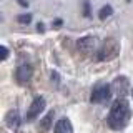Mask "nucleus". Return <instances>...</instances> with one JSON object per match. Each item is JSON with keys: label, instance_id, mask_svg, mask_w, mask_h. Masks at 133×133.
<instances>
[{"label": "nucleus", "instance_id": "nucleus-3", "mask_svg": "<svg viewBox=\"0 0 133 133\" xmlns=\"http://www.w3.org/2000/svg\"><path fill=\"white\" fill-rule=\"evenodd\" d=\"M43 110H45V98L37 97V98L30 103V107H28V110H27V115H25L27 122H30V120L37 118V116H38Z\"/></svg>", "mask_w": 133, "mask_h": 133}, {"label": "nucleus", "instance_id": "nucleus-16", "mask_svg": "<svg viewBox=\"0 0 133 133\" xmlns=\"http://www.w3.org/2000/svg\"><path fill=\"white\" fill-rule=\"evenodd\" d=\"M18 3H20L22 7H27V5H28V2H27V0H18Z\"/></svg>", "mask_w": 133, "mask_h": 133}, {"label": "nucleus", "instance_id": "nucleus-11", "mask_svg": "<svg viewBox=\"0 0 133 133\" xmlns=\"http://www.w3.org/2000/svg\"><path fill=\"white\" fill-rule=\"evenodd\" d=\"M111 14H113V8H111V5H105V7L100 8L98 17H100V20H105V18H108Z\"/></svg>", "mask_w": 133, "mask_h": 133}, {"label": "nucleus", "instance_id": "nucleus-5", "mask_svg": "<svg viewBox=\"0 0 133 133\" xmlns=\"http://www.w3.org/2000/svg\"><path fill=\"white\" fill-rule=\"evenodd\" d=\"M110 95H111V87L98 85L97 88H93V91H91L90 100H91V103H102V102L110 98Z\"/></svg>", "mask_w": 133, "mask_h": 133}, {"label": "nucleus", "instance_id": "nucleus-10", "mask_svg": "<svg viewBox=\"0 0 133 133\" xmlns=\"http://www.w3.org/2000/svg\"><path fill=\"white\" fill-rule=\"evenodd\" d=\"M53 115H55L53 111H48V113H47V115L43 116V118L40 120V125H38V130H40V131H47L48 128L52 127V122H53Z\"/></svg>", "mask_w": 133, "mask_h": 133}, {"label": "nucleus", "instance_id": "nucleus-14", "mask_svg": "<svg viewBox=\"0 0 133 133\" xmlns=\"http://www.w3.org/2000/svg\"><path fill=\"white\" fill-rule=\"evenodd\" d=\"M83 15L90 17V3L88 2H83Z\"/></svg>", "mask_w": 133, "mask_h": 133}, {"label": "nucleus", "instance_id": "nucleus-9", "mask_svg": "<svg viewBox=\"0 0 133 133\" xmlns=\"http://www.w3.org/2000/svg\"><path fill=\"white\" fill-rule=\"evenodd\" d=\"M5 122H7V127L8 128H17L20 125V115H18V111L17 110H10L7 113V116H5Z\"/></svg>", "mask_w": 133, "mask_h": 133}, {"label": "nucleus", "instance_id": "nucleus-12", "mask_svg": "<svg viewBox=\"0 0 133 133\" xmlns=\"http://www.w3.org/2000/svg\"><path fill=\"white\" fill-rule=\"evenodd\" d=\"M17 20H18L20 23H28L32 20V15L30 14H22V15H18V18H17Z\"/></svg>", "mask_w": 133, "mask_h": 133}, {"label": "nucleus", "instance_id": "nucleus-2", "mask_svg": "<svg viewBox=\"0 0 133 133\" xmlns=\"http://www.w3.org/2000/svg\"><path fill=\"white\" fill-rule=\"evenodd\" d=\"M118 53H120V43L115 38H107L103 42V45L100 47L97 57H98V60H102V62H105V60L108 62V60L116 58Z\"/></svg>", "mask_w": 133, "mask_h": 133}, {"label": "nucleus", "instance_id": "nucleus-17", "mask_svg": "<svg viewBox=\"0 0 133 133\" xmlns=\"http://www.w3.org/2000/svg\"><path fill=\"white\" fill-rule=\"evenodd\" d=\"M60 25H62V20L57 18V20H55V27H60Z\"/></svg>", "mask_w": 133, "mask_h": 133}, {"label": "nucleus", "instance_id": "nucleus-8", "mask_svg": "<svg viewBox=\"0 0 133 133\" xmlns=\"http://www.w3.org/2000/svg\"><path fill=\"white\" fill-rule=\"evenodd\" d=\"M55 133H73V127H72V122H70L66 116L60 118L55 125Z\"/></svg>", "mask_w": 133, "mask_h": 133}, {"label": "nucleus", "instance_id": "nucleus-4", "mask_svg": "<svg viewBox=\"0 0 133 133\" xmlns=\"http://www.w3.org/2000/svg\"><path fill=\"white\" fill-rule=\"evenodd\" d=\"M33 75V66L30 63H20L17 66V72H15V77H17V82L20 85H25L27 82H30Z\"/></svg>", "mask_w": 133, "mask_h": 133}, {"label": "nucleus", "instance_id": "nucleus-19", "mask_svg": "<svg viewBox=\"0 0 133 133\" xmlns=\"http://www.w3.org/2000/svg\"><path fill=\"white\" fill-rule=\"evenodd\" d=\"M127 2H131V0H127Z\"/></svg>", "mask_w": 133, "mask_h": 133}, {"label": "nucleus", "instance_id": "nucleus-6", "mask_svg": "<svg viewBox=\"0 0 133 133\" xmlns=\"http://www.w3.org/2000/svg\"><path fill=\"white\" fill-rule=\"evenodd\" d=\"M111 90H113L120 98H123L125 95L128 93V90H130V82H128V78L127 77H116L113 80V83H111Z\"/></svg>", "mask_w": 133, "mask_h": 133}, {"label": "nucleus", "instance_id": "nucleus-15", "mask_svg": "<svg viewBox=\"0 0 133 133\" xmlns=\"http://www.w3.org/2000/svg\"><path fill=\"white\" fill-rule=\"evenodd\" d=\"M37 30H38V32H43L45 30V28H43V23H38V25H37Z\"/></svg>", "mask_w": 133, "mask_h": 133}, {"label": "nucleus", "instance_id": "nucleus-1", "mask_svg": "<svg viewBox=\"0 0 133 133\" xmlns=\"http://www.w3.org/2000/svg\"><path fill=\"white\" fill-rule=\"evenodd\" d=\"M130 107L128 102L125 98H116L113 102V105L110 108V113H108L107 122L110 125V128L113 130H122L127 127L128 120H130Z\"/></svg>", "mask_w": 133, "mask_h": 133}, {"label": "nucleus", "instance_id": "nucleus-13", "mask_svg": "<svg viewBox=\"0 0 133 133\" xmlns=\"http://www.w3.org/2000/svg\"><path fill=\"white\" fill-rule=\"evenodd\" d=\"M0 52H2L0 58H2V60H7V57H8V50H7L5 45H2V47H0Z\"/></svg>", "mask_w": 133, "mask_h": 133}, {"label": "nucleus", "instance_id": "nucleus-18", "mask_svg": "<svg viewBox=\"0 0 133 133\" xmlns=\"http://www.w3.org/2000/svg\"><path fill=\"white\" fill-rule=\"evenodd\" d=\"M131 97H133V90H131Z\"/></svg>", "mask_w": 133, "mask_h": 133}, {"label": "nucleus", "instance_id": "nucleus-7", "mask_svg": "<svg viewBox=\"0 0 133 133\" xmlns=\"http://www.w3.org/2000/svg\"><path fill=\"white\" fill-rule=\"evenodd\" d=\"M77 47H78V50H80L82 53H91V52H93V48H95V37L87 35V37L78 38Z\"/></svg>", "mask_w": 133, "mask_h": 133}]
</instances>
